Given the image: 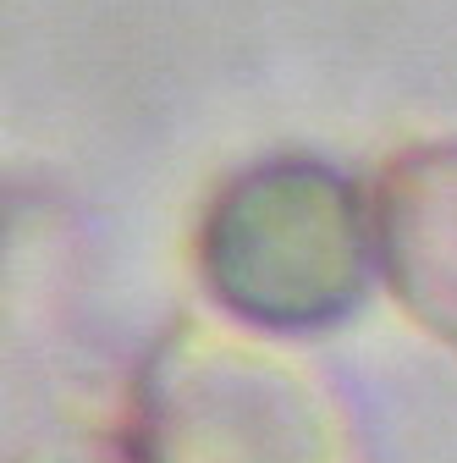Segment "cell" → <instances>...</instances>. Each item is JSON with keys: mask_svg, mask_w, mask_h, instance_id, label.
<instances>
[{"mask_svg": "<svg viewBox=\"0 0 457 463\" xmlns=\"http://www.w3.org/2000/svg\"><path fill=\"white\" fill-rule=\"evenodd\" d=\"M215 293L259 326H314L348 309L364 276V215L320 165H265L210 215Z\"/></svg>", "mask_w": 457, "mask_h": 463, "instance_id": "6da1fadb", "label": "cell"}]
</instances>
